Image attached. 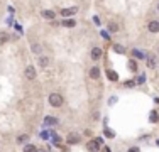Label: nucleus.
<instances>
[{"label": "nucleus", "mask_w": 159, "mask_h": 152, "mask_svg": "<svg viewBox=\"0 0 159 152\" xmlns=\"http://www.w3.org/2000/svg\"><path fill=\"white\" fill-rule=\"evenodd\" d=\"M102 142H103V140H102L100 137H97V139H93V140L88 142V144H87V149H88L90 152H98V150H100V147H102Z\"/></svg>", "instance_id": "obj_1"}, {"label": "nucleus", "mask_w": 159, "mask_h": 152, "mask_svg": "<svg viewBox=\"0 0 159 152\" xmlns=\"http://www.w3.org/2000/svg\"><path fill=\"white\" fill-rule=\"evenodd\" d=\"M49 105L51 107H56V108L61 107L63 105V96L59 93H51L49 95Z\"/></svg>", "instance_id": "obj_2"}, {"label": "nucleus", "mask_w": 159, "mask_h": 152, "mask_svg": "<svg viewBox=\"0 0 159 152\" xmlns=\"http://www.w3.org/2000/svg\"><path fill=\"white\" fill-rule=\"evenodd\" d=\"M24 74H25V78L27 80H36V76H37V73H36V68H34L32 64H29V66H25V69H24Z\"/></svg>", "instance_id": "obj_3"}, {"label": "nucleus", "mask_w": 159, "mask_h": 152, "mask_svg": "<svg viewBox=\"0 0 159 152\" xmlns=\"http://www.w3.org/2000/svg\"><path fill=\"white\" fill-rule=\"evenodd\" d=\"M146 64H147V68H156V66H157V58H156L154 54H152V52H149L147 56H146Z\"/></svg>", "instance_id": "obj_4"}, {"label": "nucleus", "mask_w": 159, "mask_h": 152, "mask_svg": "<svg viewBox=\"0 0 159 152\" xmlns=\"http://www.w3.org/2000/svg\"><path fill=\"white\" fill-rule=\"evenodd\" d=\"M66 142H68V144H71V145L80 144V135L76 134V132H71V134H68V137H66Z\"/></svg>", "instance_id": "obj_5"}, {"label": "nucleus", "mask_w": 159, "mask_h": 152, "mask_svg": "<svg viewBox=\"0 0 159 152\" xmlns=\"http://www.w3.org/2000/svg\"><path fill=\"white\" fill-rule=\"evenodd\" d=\"M147 31L149 32H152V34H156V32H159V20H151L147 24Z\"/></svg>", "instance_id": "obj_6"}, {"label": "nucleus", "mask_w": 159, "mask_h": 152, "mask_svg": "<svg viewBox=\"0 0 159 152\" xmlns=\"http://www.w3.org/2000/svg\"><path fill=\"white\" fill-rule=\"evenodd\" d=\"M76 12H78V9H76V7H69V9H63L61 14L65 15V17H68V15H75Z\"/></svg>", "instance_id": "obj_7"}, {"label": "nucleus", "mask_w": 159, "mask_h": 152, "mask_svg": "<svg viewBox=\"0 0 159 152\" xmlns=\"http://www.w3.org/2000/svg\"><path fill=\"white\" fill-rule=\"evenodd\" d=\"M102 58V49L100 47H93V51H91V59H100Z\"/></svg>", "instance_id": "obj_8"}, {"label": "nucleus", "mask_w": 159, "mask_h": 152, "mask_svg": "<svg viewBox=\"0 0 159 152\" xmlns=\"http://www.w3.org/2000/svg\"><path fill=\"white\" fill-rule=\"evenodd\" d=\"M90 78H93V80H98V78H100V69H98L97 66H93V68L90 69Z\"/></svg>", "instance_id": "obj_9"}, {"label": "nucleus", "mask_w": 159, "mask_h": 152, "mask_svg": "<svg viewBox=\"0 0 159 152\" xmlns=\"http://www.w3.org/2000/svg\"><path fill=\"white\" fill-rule=\"evenodd\" d=\"M31 51H32L34 54H41V52H43V46L37 44V42H34L32 46H31Z\"/></svg>", "instance_id": "obj_10"}, {"label": "nucleus", "mask_w": 159, "mask_h": 152, "mask_svg": "<svg viewBox=\"0 0 159 152\" xmlns=\"http://www.w3.org/2000/svg\"><path fill=\"white\" fill-rule=\"evenodd\" d=\"M41 15H43L44 19H49V20H54V12H53V10H43V12H41Z\"/></svg>", "instance_id": "obj_11"}, {"label": "nucleus", "mask_w": 159, "mask_h": 152, "mask_svg": "<svg viewBox=\"0 0 159 152\" xmlns=\"http://www.w3.org/2000/svg\"><path fill=\"white\" fill-rule=\"evenodd\" d=\"M107 76H109L110 81H117V80H119V74H117L115 71H112V69H109V71H107Z\"/></svg>", "instance_id": "obj_12"}, {"label": "nucleus", "mask_w": 159, "mask_h": 152, "mask_svg": "<svg viewBox=\"0 0 159 152\" xmlns=\"http://www.w3.org/2000/svg\"><path fill=\"white\" fill-rule=\"evenodd\" d=\"M37 63H39V66H41V68H46V66L49 64V58H46V56H41V58H39V61H37Z\"/></svg>", "instance_id": "obj_13"}, {"label": "nucleus", "mask_w": 159, "mask_h": 152, "mask_svg": "<svg viewBox=\"0 0 159 152\" xmlns=\"http://www.w3.org/2000/svg\"><path fill=\"white\" fill-rule=\"evenodd\" d=\"M63 25H65V27H75L76 20H73V19H65V20H63Z\"/></svg>", "instance_id": "obj_14"}, {"label": "nucleus", "mask_w": 159, "mask_h": 152, "mask_svg": "<svg viewBox=\"0 0 159 152\" xmlns=\"http://www.w3.org/2000/svg\"><path fill=\"white\" fill-rule=\"evenodd\" d=\"M109 31L110 32H117L119 31V24L117 22H109Z\"/></svg>", "instance_id": "obj_15"}, {"label": "nucleus", "mask_w": 159, "mask_h": 152, "mask_svg": "<svg viewBox=\"0 0 159 152\" xmlns=\"http://www.w3.org/2000/svg\"><path fill=\"white\" fill-rule=\"evenodd\" d=\"M27 140H29V135L27 134H22L17 137V144H24V142H27Z\"/></svg>", "instance_id": "obj_16"}, {"label": "nucleus", "mask_w": 159, "mask_h": 152, "mask_svg": "<svg viewBox=\"0 0 159 152\" xmlns=\"http://www.w3.org/2000/svg\"><path fill=\"white\" fill-rule=\"evenodd\" d=\"M44 123H46V125H56V123H58V120L53 118V117H47V118L44 120Z\"/></svg>", "instance_id": "obj_17"}, {"label": "nucleus", "mask_w": 159, "mask_h": 152, "mask_svg": "<svg viewBox=\"0 0 159 152\" xmlns=\"http://www.w3.org/2000/svg\"><path fill=\"white\" fill-rule=\"evenodd\" d=\"M37 149H36V145H32V144H27L24 147V152H36Z\"/></svg>", "instance_id": "obj_18"}, {"label": "nucleus", "mask_w": 159, "mask_h": 152, "mask_svg": "<svg viewBox=\"0 0 159 152\" xmlns=\"http://www.w3.org/2000/svg\"><path fill=\"white\" fill-rule=\"evenodd\" d=\"M7 41H9V34L2 32V34H0V46H2V44H5Z\"/></svg>", "instance_id": "obj_19"}, {"label": "nucleus", "mask_w": 159, "mask_h": 152, "mask_svg": "<svg viewBox=\"0 0 159 152\" xmlns=\"http://www.w3.org/2000/svg\"><path fill=\"white\" fill-rule=\"evenodd\" d=\"M113 51H115V52H120V54H124V52H125L124 46H120V44H115V46H113Z\"/></svg>", "instance_id": "obj_20"}, {"label": "nucleus", "mask_w": 159, "mask_h": 152, "mask_svg": "<svg viewBox=\"0 0 159 152\" xmlns=\"http://www.w3.org/2000/svg\"><path fill=\"white\" fill-rule=\"evenodd\" d=\"M105 135H107L109 139H113V137H115V134H113V132L110 130V128H105Z\"/></svg>", "instance_id": "obj_21"}, {"label": "nucleus", "mask_w": 159, "mask_h": 152, "mask_svg": "<svg viewBox=\"0 0 159 152\" xmlns=\"http://www.w3.org/2000/svg\"><path fill=\"white\" fill-rule=\"evenodd\" d=\"M129 69L135 71V69H137V63H135V61H129Z\"/></svg>", "instance_id": "obj_22"}, {"label": "nucleus", "mask_w": 159, "mask_h": 152, "mask_svg": "<svg viewBox=\"0 0 159 152\" xmlns=\"http://www.w3.org/2000/svg\"><path fill=\"white\" fill-rule=\"evenodd\" d=\"M151 122H157V113L151 112Z\"/></svg>", "instance_id": "obj_23"}, {"label": "nucleus", "mask_w": 159, "mask_h": 152, "mask_svg": "<svg viewBox=\"0 0 159 152\" xmlns=\"http://www.w3.org/2000/svg\"><path fill=\"white\" fill-rule=\"evenodd\" d=\"M102 37H103V39H107V41H109V39H110V34L107 32V31H102Z\"/></svg>", "instance_id": "obj_24"}, {"label": "nucleus", "mask_w": 159, "mask_h": 152, "mask_svg": "<svg viewBox=\"0 0 159 152\" xmlns=\"http://www.w3.org/2000/svg\"><path fill=\"white\" fill-rule=\"evenodd\" d=\"M134 56H135V58H142V54L139 52V51H134Z\"/></svg>", "instance_id": "obj_25"}, {"label": "nucleus", "mask_w": 159, "mask_h": 152, "mask_svg": "<svg viewBox=\"0 0 159 152\" xmlns=\"http://www.w3.org/2000/svg\"><path fill=\"white\" fill-rule=\"evenodd\" d=\"M129 152H139V149H137V147H130Z\"/></svg>", "instance_id": "obj_26"}, {"label": "nucleus", "mask_w": 159, "mask_h": 152, "mask_svg": "<svg viewBox=\"0 0 159 152\" xmlns=\"http://www.w3.org/2000/svg\"><path fill=\"white\" fill-rule=\"evenodd\" d=\"M36 152H49V150H47V149H37Z\"/></svg>", "instance_id": "obj_27"}, {"label": "nucleus", "mask_w": 159, "mask_h": 152, "mask_svg": "<svg viewBox=\"0 0 159 152\" xmlns=\"http://www.w3.org/2000/svg\"><path fill=\"white\" fill-rule=\"evenodd\" d=\"M156 144H157V145H159V140H157V142H156Z\"/></svg>", "instance_id": "obj_28"}, {"label": "nucleus", "mask_w": 159, "mask_h": 152, "mask_svg": "<svg viewBox=\"0 0 159 152\" xmlns=\"http://www.w3.org/2000/svg\"><path fill=\"white\" fill-rule=\"evenodd\" d=\"M157 10H159V4H157Z\"/></svg>", "instance_id": "obj_29"}]
</instances>
